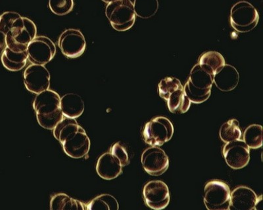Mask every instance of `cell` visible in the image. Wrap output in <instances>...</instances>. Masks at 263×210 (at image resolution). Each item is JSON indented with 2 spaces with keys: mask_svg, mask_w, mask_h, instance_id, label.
Segmentation results:
<instances>
[{
  "mask_svg": "<svg viewBox=\"0 0 263 210\" xmlns=\"http://www.w3.org/2000/svg\"><path fill=\"white\" fill-rule=\"evenodd\" d=\"M61 97L58 93L47 90L37 94L33 102L37 122L42 128L52 130L64 116L60 107Z\"/></svg>",
  "mask_w": 263,
  "mask_h": 210,
  "instance_id": "cell-1",
  "label": "cell"
},
{
  "mask_svg": "<svg viewBox=\"0 0 263 210\" xmlns=\"http://www.w3.org/2000/svg\"><path fill=\"white\" fill-rule=\"evenodd\" d=\"M213 74L205 68L197 64L190 72L185 83L184 92L190 102L200 104L210 98L213 84Z\"/></svg>",
  "mask_w": 263,
  "mask_h": 210,
  "instance_id": "cell-2",
  "label": "cell"
},
{
  "mask_svg": "<svg viewBox=\"0 0 263 210\" xmlns=\"http://www.w3.org/2000/svg\"><path fill=\"white\" fill-rule=\"evenodd\" d=\"M184 86L178 79L167 77L159 83V94L165 100L169 111L174 114H184L190 109L191 102L184 92Z\"/></svg>",
  "mask_w": 263,
  "mask_h": 210,
  "instance_id": "cell-3",
  "label": "cell"
},
{
  "mask_svg": "<svg viewBox=\"0 0 263 210\" xmlns=\"http://www.w3.org/2000/svg\"><path fill=\"white\" fill-rule=\"evenodd\" d=\"M36 26L32 20L27 17L18 18L5 36L6 47L14 52H23L27 51L28 46L36 38Z\"/></svg>",
  "mask_w": 263,
  "mask_h": 210,
  "instance_id": "cell-4",
  "label": "cell"
},
{
  "mask_svg": "<svg viewBox=\"0 0 263 210\" xmlns=\"http://www.w3.org/2000/svg\"><path fill=\"white\" fill-rule=\"evenodd\" d=\"M105 15L115 30L126 31L135 25L136 14L130 0H117L108 4Z\"/></svg>",
  "mask_w": 263,
  "mask_h": 210,
  "instance_id": "cell-5",
  "label": "cell"
},
{
  "mask_svg": "<svg viewBox=\"0 0 263 210\" xmlns=\"http://www.w3.org/2000/svg\"><path fill=\"white\" fill-rule=\"evenodd\" d=\"M230 25L237 32L246 33L254 29L259 20V15L250 2L241 1L234 5L230 11Z\"/></svg>",
  "mask_w": 263,
  "mask_h": 210,
  "instance_id": "cell-6",
  "label": "cell"
},
{
  "mask_svg": "<svg viewBox=\"0 0 263 210\" xmlns=\"http://www.w3.org/2000/svg\"><path fill=\"white\" fill-rule=\"evenodd\" d=\"M174 134V126L163 116L152 119L145 124L143 137L145 143L152 146H161L170 141Z\"/></svg>",
  "mask_w": 263,
  "mask_h": 210,
  "instance_id": "cell-7",
  "label": "cell"
},
{
  "mask_svg": "<svg viewBox=\"0 0 263 210\" xmlns=\"http://www.w3.org/2000/svg\"><path fill=\"white\" fill-rule=\"evenodd\" d=\"M230 190L229 185L222 181L208 182L204 188V204L209 210L229 209Z\"/></svg>",
  "mask_w": 263,
  "mask_h": 210,
  "instance_id": "cell-8",
  "label": "cell"
},
{
  "mask_svg": "<svg viewBox=\"0 0 263 210\" xmlns=\"http://www.w3.org/2000/svg\"><path fill=\"white\" fill-rule=\"evenodd\" d=\"M27 52L30 62L44 66L55 57L56 47L48 37L36 36L28 46Z\"/></svg>",
  "mask_w": 263,
  "mask_h": 210,
  "instance_id": "cell-9",
  "label": "cell"
},
{
  "mask_svg": "<svg viewBox=\"0 0 263 210\" xmlns=\"http://www.w3.org/2000/svg\"><path fill=\"white\" fill-rule=\"evenodd\" d=\"M58 46L66 57L75 59L83 54L86 42L83 34L79 30L70 29L60 35Z\"/></svg>",
  "mask_w": 263,
  "mask_h": 210,
  "instance_id": "cell-10",
  "label": "cell"
},
{
  "mask_svg": "<svg viewBox=\"0 0 263 210\" xmlns=\"http://www.w3.org/2000/svg\"><path fill=\"white\" fill-rule=\"evenodd\" d=\"M143 195L145 204L153 209H163L170 202L169 189L163 181H149L144 186Z\"/></svg>",
  "mask_w": 263,
  "mask_h": 210,
  "instance_id": "cell-11",
  "label": "cell"
},
{
  "mask_svg": "<svg viewBox=\"0 0 263 210\" xmlns=\"http://www.w3.org/2000/svg\"><path fill=\"white\" fill-rule=\"evenodd\" d=\"M23 77L26 88L34 94L49 90L50 86V74L44 65H29L26 69Z\"/></svg>",
  "mask_w": 263,
  "mask_h": 210,
  "instance_id": "cell-12",
  "label": "cell"
},
{
  "mask_svg": "<svg viewBox=\"0 0 263 210\" xmlns=\"http://www.w3.org/2000/svg\"><path fill=\"white\" fill-rule=\"evenodd\" d=\"M222 154L228 165L234 170L245 167L250 162V148L241 139L225 144Z\"/></svg>",
  "mask_w": 263,
  "mask_h": 210,
  "instance_id": "cell-13",
  "label": "cell"
},
{
  "mask_svg": "<svg viewBox=\"0 0 263 210\" xmlns=\"http://www.w3.org/2000/svg\"><path fill=\"white\" fill-rule=\"evenodd\" d=\"M141 161L145 171L153 176H161L169 166L168 156L157 146L150 147L144 151Z\"/></svg>",
  "mask_w": 263,
  "mask_h": 210,
  "instance_id": "cell-14",
  "label": "cell"
},
{
  "mask_svg": "<svg viewBox=\"0 0 263 210\" xmlns=\"http://www.w3.org/2000/svg\"><path fill=\"white\" fill-rule=\"evenodd\" d=\"M90 140L82 127L62 143L66 155L75 159L85 156L90 151Z\"/></svg>",
  "mask_w": 263,
  "mask_h": 210,
  "instance_id": "cell-15",
  "label": "cell"
},
{
  "mask_svg": "<svg viewBox=\"0 0 263 210\" xmlns=\"http://www.w3.org/2000/svg\"><path fill=\"white\" fill-rule=\"evenodd\" d=\"M257 199V195L252 189L245 186H238L230 193L229 209H255Z\"/></svg>",
  "mask_w": 263,
  "mask_h": 210,
  "instance_id": "cell-16",
  "label": "cell"
},
{
  "mask_svg": "<svg viewBox=\"0 0 263 210\" xmlns=\"http://www.w3.org/2000/svg\"><path fill=\"white\" fill-rule=\"evenodd\" d=\"M239 75L236 68L225 64L214 74L213 83L222 92H230L237 87Z\"/></svg>",
  "mask_w": 263,
  "mask_h": 210,
  "instance_id": "cell-17",
  "label": "cell"
},
{
  "mask_svg": "<svg viewBox=\"0 0 263 210\" xmlns=\"http://www.w3.org/2000/svg\"><path fill=\"white\" fill-rule=\"evenodd\" d=\"M121 164L110 153L103 154L99 158L96 164L98 176L105 180L117 178L123 172Z\"/></svg>",
  "mask_w": 263,
  "mask_h": 210,
  "instance_id": "cell-18",
  "label": "cell"
},
{
  "mask_svg": "<svg viewBox=\"0 0 263 210\" xmlns=\"http://www.w3.org/2000/svg\"><path fill=\"white\" fill-rule=\"evenodd\" d=\"M61 109L65 117H80L83 114L85 106L82 98L76 93H67L61 98Z\"/></svg>",
  "mask_w": 263,
  "mask_h": 210,
  "instance_id": "cell-19",
  "label": "cell"
},
{
  "mask_svg": "<svg viewBox=\"0 0 263 210\" xmlns=\"http://www.w3.org/2000/svg\"><path fill=\"white\" fill-rule=\"evenodd\" d=\"M4 67L9 71H20L27 65L28 55L27 51L23 52L16 53L5 48L1 57Z\"/></svg>",
  "mask_w": 263,
  "mask_h": 210,
  "instance_id": "cell-20",
  "label": "cell"
},
{
  "mask_svg": "<svg viewBox=\"0 0 263 210\" xmlns=\"http://www.w3.org/2000/svg\"><path fill=\"white\" fill-rule=\"evenodd\" d=\"M51 210H84L85 204L65 193H59L51 198Z\"/></svg>",
  "mask_w": 263,
  "mask_h": 210,
  "instance_id": "cell-21",
  "label": "cell"
},
{
  "mask_svg": "<svg viewBox=\"0 0 263 210\" xmlns=\"http://www.w3.org/2000/svg\"><path fill=\"white\" fill-rule=\"evenodd\" d=\"M81 128L74 118H63L53 130L54 137L62 144L68 137L78 132Z\"/></svg>",
  "mask_w": 263,
  "mask_h": 210,
  "instance_id": "cell-22",
  "label": "cell"
},
{
  "mask_svg": "<svg viewBox=\"0 0 263 210\" xmlns=\"http://www.w3.org/2000/svg\"><path fill=\"white\" fill-rule=\"evenodd\" d=\"M198 64L208 70L214 75L226 62L224 58L217 51H208L199 57Z\"/></svg>",
  "mask_w": 263,
  "mask_h": 210,
  "instance_id": "cell-23",
  "label": "cell"
},
{
  "mask_svg": "<svg viewBox=\"0 0 263 210\" xmlns=\"http://www.w3.org/2000/svg\"><path fill=\"white\" fill-rule=\"evenodd\" d=\"M244 143L249 148L257 149L262 145V127L260 125L253 124L247 128L243 133Z\"/></svg>",
  "mask_w": 263,
  "mask_h": 210,
  "instance_id": "cell-24",
  "label": "cell"
},
{
  "mask_svg": "<svg viewBox=\"0 0 263 210\" xmlns=\"http://www.w3.org/2000/svg\"><path fill=\"white\" fill-rule=\"evenodd\" d=\"M133 4L136 15L142 18H151L159 9L158 0H135Z\"/></svg>",
  "mask_w": 263,
  "mask_h": 210,
  "instance_id": "cell-25",
  "label": "cell"
},
{
  "mask_svg": "<svg viewBox=\"0 0 263 210\" xmlns=\"http://www.w3.org/2000/svg\"><path fill=\"white\" fill-rule=\"evenodd\" d=\"M241 132L239 122L236 119H232L225 122L220 130V137L224 143L241 139Z\"/></svg>",
  "mask_w": 263,
  "mask_h": 210,
  "instance_id": "cell-26",
  "label": "cell"
},
{
  "mask_svg": "<svg viewBox=\"0 0 263 210\" xmlns=\"http://www.w3.org/2000/svg\"><path fill=\"white\" fill-rule=\"evenodd\" d=\"M86 209L88 210L107 209L118 210L119 203L116 198L111 195L104 194L96 197L95 199L87 205Z\"/></svg>",
  "mask_w": 263,
  "mask_h": 210,
  "instance_id": "cell-27",
  "label": "cell"
},
{
  "mask_svg": "<svg viewBox=\"0 0 263 210\" xmlns=\"http://www.w3.org/2000/svg\"><path fill=\"white\" fill-rule=\"evenodd\" d=\"M49 8L55 15H65L73 9L74 0H49Z\"/></svg>",
  "mask_w": 263,
  "mask_h": 210,
  "instance_id": "cell-28",
  "label": "cell"
},
{
  "mask_svg": "<svg viewBox=\"0 0 263 210\" xmlns=\"http://www.w3.org/2000/svg\"><path fill=\"white\" fill-rule=\"evenodd\" d=\"M20 17V13L13 11H7L2 14L0 15V32L6 36L13 27L15 20Z\"/></svg>",
  "mask_w": 263,
  "mask_h": 210,
  "instance_id": "cell-29",
  "label": "cell"
},
{
  "mask_svg": "<svg viewBox=\"0 0 263 210\" xmlns=\"http://www.w3.org/2000/svg\"><path fill=\"white\" fill-rule=\"evenodd\" d=\"M110 153L119 160L122 167L126 166L130 163L127 151L121 142L115 143L112 146Z\"/></svg>",
  "mask_w": 263,
  "mask_h": 210,
  "instance_id": "cell-30",
  "label": "cell"
},
{
  "mask_svg": "<svg viewBox=\"0 0 263 210\" xmlns=\"http://www.w3.org/2000/svg\"><path fill=\"white\" fill-rule=\"evenodd\" d=\"M102 1L104 2L105 3L109 4L112 2L117 1V0H102Z\"/></svg>",
  "mask_w": 263,
  "mask_h": 210,
  "instance_id": "cell-31",
  "label": "cell"
}]
</instances>
